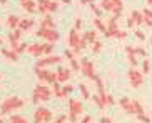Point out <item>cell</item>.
Masks as SVG:
<instances>
[{
  "label": "cell",
  "instance_id": "cell-1",
  "mask_svg": "<svg viewBox=\"0 0 152 123\" xmlns=\"http://www.w3.org/2000/svg\"><path fill=\"white\" fill-rule=\"evenodd\" d=\"M23 106V100L18 97H9L5 98L2 101V105H0V115H9L12 111L18 110V108H22Z\"/></svg>",
  "mask_w": 152,
  "mask_h": 123
},
{
  "label": "cell",
  "instance_id": "cell-2",
  "mask_svg": "<svg viewBox=\"0 0 152 123\" xmlns=\"http://www.w3.org/2000/svg\"><path fill=\"white\" fill-rule=\"evenodd\" d=\"M52 97V90L45 85H37L34 93H32V101L39 103V101H49Z\"/></svg>",
  "mask_w": 152,
  "mask_h": 123
},
{
  "label": "cell",
  "instance_id": "cell-3",
  "mask_svg": "<svg viewBox=\"0 0 152 123\" xmlns=\"http://www.w3.org/2000/svg\"><path fill=\"white\" fill-rule=\"evenodd\" d=\"M84 113V105L77 98H70L69 100V120L70 122H77V116Z\"/></svg>",
  "mask_w": 152,
  "mask_h": 123
},
{
  "label": "cell",
  "instance_id": "cell-4",
  "mask_svg": "<svg viewBox=\"0 0 152 123\" xmlns=\"http://www.w3.org/2000/svg\"><path fill=\"white\" fill-rule=\"evenodd\" d=\"M80 72L90 80L97 78V73H95V67L94 63L89 60V58H80Z\"/></svg>",
  "mask_w": 152,
  "mask_h": 123
},
{
  "label": "cell",
  "instance_id": "cell-5",
  "mask_svg": "<svg viewBox=\"0 0 152 123\" xmlns=\"http://www.w3.org/2000/svg\"><path fill=\"white\" fill-rule=\"evenodd\" d=\"M35 73L37 77L42 80V82H45V83L49 85H54L55 82H57V72H50V70H45V68H39V67H35Z\"/></svg>",
  "mask_w": 152,
  "mask_h": 123
},
{
  "label": "cell",
  "instance_id": "cell-6",
  "mask_svg": "<svg viewBox=\"0 0 152 123\" xmlns=\"http://www.w3.org/2000/svg\"><path fill=\"white\" fill-rule=\"evenodd\" d=\"M35 35L40 37V38H45L47 42H54V43L58 40V37H60L55 28H39Z\"/></svg>",
  "mask_w": 152,
  "mask_h": 123
},
{
  "label": "cell",
  "instance_id": "cell-7",
  "mask_svg": "<svg viewBox=\"0 0 152 123\" xmlns=\"http://www.w3.org/2000/svg\"><path fill=\"white\" fill-rule=\"evenodd\" d=\"M52 111L47 110V108H37L34 111V118H35V123H44V122H50L52 120Z\"/></svg>",
  "mask_w": 152,
  "mask_h": 123
},
{
  "label": "cell",
  "instance_id": "cell-8",
  "mask_svg": "<svg viewBox=\"0 0 152 123\" xmlns=\"http://www.w3.org/2000/svg\"><path fill=\"white\" fill-rule=\"evenodd\" d=\"M79 40H80L79 32H77L75 28H72V30L69 32V47H70V50H72L74 53H79V52H80V48H79Z\"/></svg>",
  "mask_w": 152,
  "mask_h": 123
},
{
  "label": "cell",
  "instance_id": "cell-9",
  "mask_svg": "<svg viewBox=\"0 0 152 123\" xmlns=\"http://www.w3.org/2000/svg\"><path fill=\"white\" fill-rule=\"evenodd\" d=\"M129 82L132 85V88H140L144 83V73L137 70H130L129 72Z\"/></svg>",
  "mask_w": 152,
  "mask_h": 123
},
{
  "label": "cell",
  "instance_id": "cell-10",
  "mask_svg": "<svg viewBox=\"0 0 152 123\" xmlns=\"http://www.w3.org/2000/svg\"><path fill=\"white\" fill-rule=\"evenodd\" d=\"M62 62V57H58V55H47L45 58H40V60L37 62V65L39 68H44L47 65H55V63H60Z\"/></svg>",
  "mask_w": 152,
  "mask_h": 123
},
{
  "label": "cell",
  "instance_id": "cell-11",
  "mask_svg": "<svg viewBox=\"0 0 152 123\" xmlns=\"http://www.w3.org/2000/svg\"><path fill=\"white\" fill-rule=\"evenodd\" d=\"M58 9V2L55 0H45L42 4H39V12L42 13H52Z\"/></svg>",
  "mask_w": 152,
  "mask_h": 123
},
{
  "label": "cell",
  "instance_id": "cell-12",
  "mask_svg": "<svg viewBox=\"0 0 152 123\" xmlns=\"http://www.w3.org/2000/svg\"><path fill=\"white\" fill-rule=\"evenodd\" d=\"M119 105L122 106V110H124L125 113H129V115H135V106H134V101L130 100V98L122 97L121 100H119Z\"/></svg>",
  "mask_w": 152,
  "mask_h": 123
},
{
  "label": "cell",
  "instance_id": "cell-13",
  "mask_svg": "<svg viewBox=\"0 0 152 123\" xmlns=\"http://www.w3.org/2000/svg\"><path fill=\"white\" fill-rule=\"evenodd\" d=\"M70 77H72V70H70V68H58V70H57V82H58V83H65Z\"/></svg>",
  "mask_w": 152,
  "mask_h": 123
},
{
  "label": "cell",
  "instance_id": "cell-14",
  "mask_svg": "<svg viewBox=\"0 0 152 123\" xmlns=\"http://www.w3.org/2000/svg\"><path fill=\"white\" fill-rule=\"evenodd\" d=\"M27 52L30 53V55H34V57H40V55H44V45H40V43H30L27 47Z\"/></svg>",
  "mask_w": 152,
  "mask_h": 123
},
{
  "label": "cell",
  "instance_id": "cell-15",
  "mask_svg": "<svg viewBox=\"0 0 152 123\" xmlns=\"http://www.w3.org/2000/svg\"><path fill=\"white\" fill-rule=\"evenodd\" d=\"M125 53H127V60L132 65H137V53H135V48H132V45H127L125 47Z\"/></svg>",
  "mask_w": 152,
  "mask_h": 123
},
{
  "label": "cell",
  "instance_id": "cell-16",
  "mask_svg": "<svg viewBox=\"0 0 152 123\" xmlns=\"http://www.w3.org/2000/svg\"><path fill=\"white\" fill-rule=\"evenodd\" d=\"M40 28H55V22H54V18L50 17L49 13L45 15L44 18H42V22H40Z\"/></svg>",
  "mask_w": 152,
  "mask_h": 123
},
{
  "label": "cell",
  "instance_id": "cell-17",
  "mask_svg": "<svg viewBox=\"0 0 152 123\" xmlns=\"http://www.w3.org/2000/svg\"><path fill=\"white\" fill-rule=\"evenodd\" d=\"M119 27H117V17H110L107 22V32H105V37H109L114 30H117Z\"/></svg>",
  "mask_w": 152,
  "mask_h": 123
},
{
  "label": "cell",
  "instance_id": "cell-18",
  "mask_svg": "<svg viewBox=\"0 0 152 123\" xmlns=\"http://www.w3.org/2000/svg\"><path fill=\"white\" fill-rule=\"evenodd\" d=\"M22 9L27 10L28 13H34L37 10V4L32 2V0H22Z\"/></svg>",
  "mask_w": 152,
  "mask_h": 123
},
{
  "label": "cell",
  "instance_id": "cell-19",
  "mask_svg": "<svg viewBox=\"0 0 152 123\" xmlns=\"http://www.w3.org/2000/svg\"><path fill=\"white\" fill-rule=\"evenodd\" d=\"M92 22H94L95 28H97V30L100 32V33H104V35H105V32H107V25H105V23L102 22V18H100V17H95L94 20H92Z\"/></svg>",
  "mask_w": 152,
  "mask_h": 123
},
{
  "label": "cell",
  "instance_id": "cell-20",
  "mask_svg": "<svg viewBox=\"0 0 152 123\" xmlns=\"http://www.w3.org/2000/svg\"><path fill=\"white\" fill-rule=\"evenodd\" d=\"M2 55H4V57H7L9 60H12V62H17V60H18V53L15 52V50L2 48Z\"/></svg>",
  "mask_w": 152,
  "mask_h": 123
},
{
  "label": "cell",
  "instance_id": "cell-21",
  "mask_svg": "<svg viewBox=\"0 0 152 123\" xmlns=\"http://www.w3.org/2000/svg\"><path fill=\"white\" fill-rule=\"evenodd\" d=\"M114 7H115V2H114V0H102V2H100V9H102L104 12H112Z\"/></svg>",
  "mask_w": 152,
  "mask_h": 123
},
{
  "label": "cell",
  "instance_id": "cell-22",
  "mask_svg": "<svg viewBox=\"0 0 152 123\" xmlns=\"http://www.w3.org/2000/svg\"><path fill=\"white\" fill-rule=\"evenodd\" d=\"M32 25H34V20H30V18H23V20H20V22H18L17 28H20V30H23V32H27Z\"/></svg>",
  "mask_w": 152,
  "mask_h": 123
},
{
  "label": "cell",
  "instance_id": "cell-23",
  "mask_svg": "<svg viewBox=\"0 0 152 123\" xmlns=\"http://www.w3.org/2000/svg\"><path fill=\"white\" fill-rule=\"evenodd\" d=\"M62 83H58V82H55L54 85H52V90H54V95L57 98H65V95H64V88L60 87Z\"/></svg>",
  "mask_w": 152,
  "mask_h": 123
},
{
  "label": "cell",
  "instance_id": "cell-24",
  "mask_svg": "<svg viewBox=\"0 0 152 123\" xmlns=\"http://www.w3.org/2000/svg\"><path fill=\"white\" fill-rule=\"evenodd\" d=\"M18 22H20V18H18L17 15H9V17H7V25H9L10 28H17Z\"/></svg>",
  "mask_w": 152,
  "mask_h": 123
},
{
  "label": "cell",
  "instance_id": "cell-25",
  "mask_svg": "<svg viewBox=\"0 0 152 123\" xmlns=\"http://www.w3.org/2000/svg\"><path fill=\"white\" fill-rule=\"evenodd\" d=\"M84 35H85V38H87V42H89V43H94V42H97V32L90 30V32H85Z\"/></svg>",
  "mask_w": 152,
  "mask_h": 123
},
{
  "label": "cell",
  "instance_id": "cell-26",
  "mask_svg": "<svg viewBox=\"0 0 152 123\" xmlns=\"http://www.w3.org/2000/svg\"><path fill=\"white\" fill-rule=\"evenodd\" d=\"M92 100H94V103L97 105V108H105V103H104V100L100 98V95H92Z\"/></svg>",
  "mask_w": 152,
  "mask_h": 123
},
{
  "label": "cell",
  "instance_id": "cell-27",
  "mask_svg": "<svg viewBox=\"0 0 152 123\" xmlns=\"http://www.w3.org/2000/svg\"><path fill=\"white\" fill-rule=\"evenodd\" d=\"M79 90H80L82 97H84L85 100H89V98H90V93H89V88H87V85L80 83V85H79Z\"/></svg>",
  "mask_w": 152,
  "mask_h": 123
},
{
  "label": "cell",
  "instance_id": "cell-28",
  "mask_svg": "<svg viewBox=\"0 0 152 123\" xmlns=\"http://www.w3.org/2000/svg\"><path fill=\"white\" fill-rule=\"evenodd\" d=\"M10 123H28V122H27V118H23L20 115H12L10 116Z\"/></svg>",
  "mask_w": 152,
  "mask_h": 123
},
{
  "label": "cell",
  "instance_id": "cell-29",
  "mask_svg": "<svg viewBox=\"0 0 152 123\" xmlns=\"http://www.w3.org/2000/svg\"><path fill=\"white\" fill-rule=\"evenodd\" d=\"M54 42H47V43H44V53H47V55H52V52H54Z\"/></svg>",
  "mask_w": 152,
  "mask_h": 123
},
{
  "label": "cell",
  "instance_id": "cell-30",
  "mask_svg": "<svg viewBox=\"0 0 152 123\" xmlns=\"http://www.w3.org/2000/svg\"><path fill=\"white\" fill-rule=\"evenodd\" d=\"M142 73H145V75L151 73V60H149V57L142 62Z\"/></svg>",
  "mask_w": 152,
  "mask_h": 123
},
{
  "label": "cell",
  "instance_id": "cell-31",
  "mask_svg": "<svg viewBox=\"0 0 152 123\" xmlns=\"http://www.w3.org/2000/svg\"><path fill=\"white\" fill-rule=\"evenodd\" d=\"M109 37H117V38H125V37H127V32H124V30H119V28H117V30H114L110 33V35Z\"/></svg>",
  "mask_w": 152,
  "mask_h": 123
},
{
  "label": "cell",
  "instance_id": "cell-32",
  "mask_svg": "<svg viewBox=\"0 0 152 123\" xmlns=\"http://www.w3.org/2000/svg\"><path fill=\"white\" fill-rule=\"evenodd\" d=\"M99 7H100V5H95L94 2L90 4V9H92V12H94L95 15H97V17H100V15H102V12H104V10H102V9H99Z\"/></svg>",
  "mask_w": 152,
  "mask_h": 123
},
{
  "label": "cell",
  "instance_id": "cell-33",
  "mask_svg": "<svg viewBox=\"0 0 152 123\" xmlns=\"http://www.w3.org/2000/svg\"><path fill=\"white\" fill-rule=\"evenodd\" d=\"M69 62H70V67H72V70H74V72H79V70H80V63L75 60V57L72 58V60H69Z\"/></svg>",
  "mask_w": 152,
  "mask_h": 123
},
{
  "label": "cell",
  "instance_id": "cell-34",
  "mask_svg": "<svg viewBox=\"0 0 152 123\" xmlns=\"http://www.w3.org/2000/svg\"><path fill=\"white\" fill-rule=\"evenodd\" d=\"M132 101H134V106H135V115L144 113V108H142V105H140V101L139 100H132Z\"/></svg>",
  "mask_w": 152,
  "mask_h": 123
},
{
  "label": "cell",
  "instance_id": "cell-35",
  "mask_svg": "<svg viewBox=\"0 0 152 123\" xmlns=\"http://www.w3.org/2000/svg\"><path fill=\"white\" fill-rule=\"evenodd\" d=\"M137 118H139V122H142V123H151V118H149L145 113H139Z\"/></svg>",
  "mask_w": 152,
  "mask_h": 123
},
{
  "label": "cell",
  "instance_id": "cell-36",
  "mask_svg": "<svg viewBox=\"0 0 152 123\" xmlns=\"http://www.w3.org/2000/svg\"><path fill=\"white\" fill-rule=\"evenodd\" d=\"M100 50H102V43H100V42H94V43H92V52L99 53Z\"/></svg>",
  "mask_w": 152,
  "mask_h": 123
},
{
  "label": "cell",
  "instance_id": "cell-37",
  "mask_svg": "<svg viewBox=\"0 0 152 123\" xmlns=\"http://www.w3.org/2000/svg\"><path fill=\"white\" fill-rule=\"evenodd\" d=\"M135 53H137V55H140V57H144V58H147V57H149L147 52H145L142 47H135Z\"/></svg>",
  "mask_w": 152,
  "mask_h": 123
},
{
  "label": "cell",
  "instance_id": "cell-38",
  "mask_svg": "<svg viewBox=\"0 0 152 123\" xmlns=\"http://www.w3.org/2000/svg\"><path fill=\"white\" fill-rule=\"evenodd\" d=\"M62 88H64V95H65V98L69 97V93L74 92V85H65V87H62Z\"/></svg>",
  "mask_w": 152,
  "mask_h": 123
},
{
  "label": "cell",
  "instance_id": "cell-39",
  "mask_svg": "<svg viewBox=\"0 0 152 123\" xmlns=\"http://www.w3.org/2000/svg\"><path fill=\"white\" fill-rule=\"evenodd\" d=\"M87 43H89V42H87V38H85V35H82L80 37V40H79V48H85V47H87Z\"/></svg>",
  "mask_w": 152,
  "mask_h": 123
},
{
  "label": "cell",
  "instance_id": "cell-40",
  "mask_svg": "<svg viewBox=\"0 0 152 123\" xmlns=\"http://www.w3.org/2000/svg\"><path fill=\"white\" fill-rule=\"evenodd\" d=\"M122 9H124V7H114V10H112V17H119V15H121L122 13Z\"/></svg>",
  "mask_w": 152,
  "mask_h": 123
},
{
  "label": "cell",
  "instance_id": "cell-41",
  "mask_svg": "<svg viewBox=\"0 0 152 123\" xmlns=\"http://www.w3.org/2000/svg\"><path fill=\"white\" fill-rule=\"evenodd\" d=\"M27 47H28V45H25V43H20V45L17 47V50H15V52H17L18 55H20V53H23L25 50H27Z\"/></svg>",
  "mask_w": 152,
  "mask_h": 123
},
{
  "label": "cell",
  "instance_id": "cell-42",
  "mask_svg": "<svg viewBox=\"0 0 152 123\" xmlns=\"http://www.w3.org/2000/svg\"><path fill=\"white\" fill-rule=\"evenodd\" d=\"M134 25H135V17H134V13H130L129 20H127V27H134Z\"/></svg>",
  "mask_w": 152,
  "mask_h": 123
},
{
  "label": "cell",
  "instance_id": "cell-43",
  "mask_svg": "<svg viewBox=\"0 0 152 123\" xmlns=\"http://www.w3.org/2000/svg\"><path fill=\"white\" fill-rule=\"evenodd\" d=\"M135 37H137L139 40H145V33H144L142 30H135Z\"/></svg>",
  "mask_w": 152,
  "mask_h": 123
},
{
  "label": "cell",
  "instance_id": "cell-44",
  "mask_svg": "<svg viewBox=\"0 0 152 123\" xmlns=\"http://www.w3.org/2000/svg\"><path fill=\"white\" fill-rule=\"evenodd\" d=\"M105 101H107V105H115V100H114V97H112V95H107Z\"/></svg>",
  "mask_w": 152,
  "mask_h": 123
},
{
  "label": "cell",
  "instance_id": "cell-45",
  "mask_svg": "<svg viewBox=\"0 0 152 123\" xmlns=\"http://www.w3.org/2000/svg\"><path fill=\"white\" fill-rule=\"evenodd\" d=\"M74 28H75V30H80V28H82V20H80V18H77V20H75Z\"/></svg>",
  "mask_w": 152,
  "mask_h": 123
},
{
  "label": "cell",
  "instance_id": "cell-46",
  "mask_svg": "<svg viewBox=\"0 0 152 123\" xmlns=\"http://www.w3.org/2000/svg\"><path fill=\"white\" fill-rule=\"evenodd\" d=\"M144 15L149 17V18H152V10L151 9H144Z\"/></svg>",
  "mask_w": 152,
  "mask_h": 123
},
{
  "label": "cell",
  "instance_id": "cell-47",
  "mask_svg": "<svg viewBox=\"0 0 152 123\" xmlns=\"http://www.w3.org/2000/svg\"><path fill=\"white\" fill-rule=\"evenodd\" d=\"M100 123H112V118H109V116H102V118H100Z\"/></svg>",
  "mask_w": 152,
  "mask_h": 123
},
{
  "label": "cell",
  "instance_id": "cell-48",
  "mask_svg": "<svg viewBox=\"0 0 152 123\" xmlns=\"http://www.w3.org/2000/svg\"><path fill=\"white\" fill-rule=\"evenodd\" d=\"M92 122V116H90V115H87V116H84V120H82L80 123H90Z\"/></svg>",
  "mask_w": 152,
  "mask_h": 123
},
{
  "label": "cell",
  "instance_id": "cell-49",
  "mask_svg": "<svg viewBox=\"0 0 152 123\" xmlns=\"http://www.w3.org/2000/svg\"><path fill=\"white\" fill-rule=\"evenodd\" d=\"M57 120H60V122H65V120H67V116H65V115H60Z\"/></svg>",
  "mask_w": 152,
  "mask_h": 123
},
{
  "label": "cell",
  "instance_id": "cell-50",
  "mask_svg": "<svg viewBox=\"0 0 152 123\" xmlns=\"http://www.w3.org/2000/svg\"><path fill=\"white\" fill-rule=\"evenodd\" d=\"M94 0H82V4H92Z\"/></svg>",
  "mask_w": 152,
  "mask_h": 123
},
{
  "label": "cell",
  "instance_id": "cell-51",
  "mask_svg": "<svg viewBox=\"0 0 152 123\" xmlns=\"http://www.w3.org/2000/svg\"><path fill=\"white\" fill-rule=\"evenodd\" d=\"M62 2H64V4H67V5H69V4L72 2V0H62Z\"/></svg>",
  "mask_w": 152,
  "mask_h": 123
},
{
  "label": "cell",
  "instance_id": "cell-52",
  "mask_svg": "<svg viewBox=\"0 0 152 123\" xmlns=\"http://www.w3.org/2000/svg\"><path fill=\"white\" fill-rule=\"evenodd\" d=\"M147 5H149V7H152V0H147Z\"/></svg>",
  "mask_w": 152,
  "mask_h": 123
},
{
  "label": "cell",
  "instance_id": "cell-53",
  "mask_svg": "<svg viewBox=\"0 0 152 123\" xmlns=\"http://www.w3.org/2000/svg\"><path fill=\"white\" fill-rule=\"evenodd\" d=\"M0 4H2V5H5V4H7V0H0Z\"/></svg>",
  "mask_w": 152,
  "mask_h": 123
},
{
  "label": "cell",
  "instance_id": "cell-54",
  "mask_svg": "<svg viewBox=\"0 0 152 123\" xmlns=\"http://www.w3.org/2000/svg\"><path fill=\"white\" fill-rule=\"evenodd\" d=\"M52 123H65V122H60V120H55V122H52Z\"/></svg>",
  "mask_w": 152,
  "mask_h": 123
},
{
  "label": "cell",
  "instance_id": "cell-55",
  "mask_svg": "<svg viewBox=\"0 0 152 123\" xmlns=\"http://www.w3.org/2000/svg\"><path fill=\"white\" fill-rule=\"evenodd\" d=\"M2 42H4V40H2V38H0V45H2Z\"/></svg>",
  "mask_w": 152,
  "mask_h": 123
},
{
  "label": "cell",
  "instance_id": "cell-56",
  "mask_svg": "<svg viewBox=\"0 0 152 123\" xmlns=\"http://www.w3.org/2000/svg\"><path fill=\"white\" fill-rule=\"evenodd\" d=\"M0 123H4V120H2V118H0Z\"/></svg>",
  "mask_w": 152,
  "mask_h": 123
},
{
  "label": "cell",
  "instance_id": "cell-57",
  "mask_svg": "<svg viewBox=\"0 0 152 123\" xmlns=\"http://www.w3.org/2000/svg\"><path fill=\"white\" fill-rule=\"evenodd\" d=\"M151 45H152V37H151Z\"/></svg>",
  "mask_w": 152,
  "mask_h": 123
},
{
  "label": "cell",
  "instance_id": "cell-58",
  "mask_svg": "<svg viewBox=\"0 0 152 123\" xmlns=\"http://www.w3.org/2000/svg\"><path fill=\"white\" fill-rule=\"evenodd\" d=\"M44 123H49V122H44Z\"/></svg>",
  "mask_w": 152,
  "mask_h": 123
}]
</instances>
